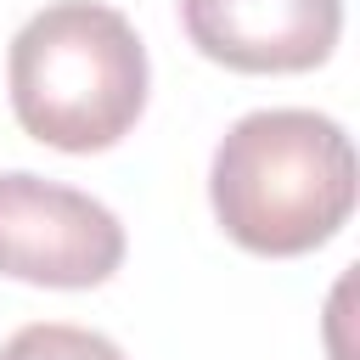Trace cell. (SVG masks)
I'll return each instance as SVG.
<instances>
[{
    "label": "cell",
    "mask_w": 360,
    "mask_h": 360,
    "mask_svg": "<svg viewBox=\"0 0 360 360\" xmlns=\"http://www.w3.org/2000/svg\"><path fill=\"white\" fill-rule=\"evenodd\" d=\"M208 197L236 248L270 259L309 253L354 208V146L338 118L309 107L248 112L214 146Z\"/></svg>",
    "instance_id": "6da1fadb"
},
{
    "label": "cell",
    "mask_w": 360,
    "mask_h": 360,
    "mask_svg": "<svg viewBox=\"0 0 360 360\" xmlns=\"http://www.w3.org/2000/svg\"><path fill=\"white\" fill-rule=\"evenodd\" d=\"M11 112L56 152H101L124 141L146 107V45L124 11L56 0L11 39Z\"/></svg>",
    "instance_id": "7a4b0ae2"
},
{
    "label": "cell",
    "mask_w": 360,
    "mask_h": 360,
    "mask_svg": "<svg viewBox=\"0 0 360 360\" xmlns=\"http://www.w3.org/2000/svg\"><path fill=\"white\" fill-rule=\"evenodd\" d=\"M124 264V225L107 202L39 180L0 174V276L34 287H96Z\"/></svg>",
    "instance_id": "3957f363"
},
{
    "label": "cell",
    "mask_w": 360,
    "mask_h": 360,
    "mask_svg": "<svg viewBox=\"0 0 360 360\" xmlns=\"http://www.w3.org/2000/svg\"><path fill=\"white\" fill-rule=\"evenodd\" d=\"M186 34L236 73H304L332 56L343 0H180Z\"/></svg>",
    "instance_id": "277c9868"
},
{
    "label": "cell",
    "mask_w": 360,
    "mask_h": 360,
    "mask_svg": "<svg viewBox=\"0 0 360 360\" xmlns=\"http://www.w3.org/2000/svg\"><path fill=\"white\" fill-rule=\"evenodd\" d=\"M0 360H124V349L112 338H101V332L39 321V326H22L17 338H6Z\"/></svg>",
    "instance_id": "5b68a950"
}]
</instances>
